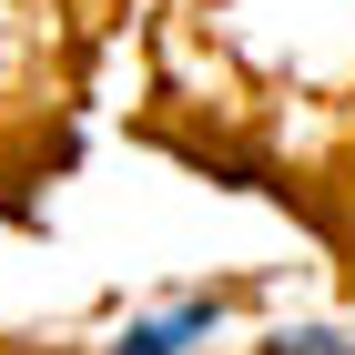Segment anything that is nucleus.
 I'll return each instance as SVG.
<instances>
[{
  "instance_id": "1",
  "label": "nucleus",
  "mask_w": 355,
  "mask_h": 355,
  "mask_svg": "<svg viewBox=\"0 0 355 355\" xmlns=\"http://www.w3.org/2000/svg\"><path fill=\"white\" fill-rule=\"evenodd\" d=\"M203 325H214V304H183V315H163V325H132V335H122L112 355H183Z\"/></svg>"
}]
</instances>
